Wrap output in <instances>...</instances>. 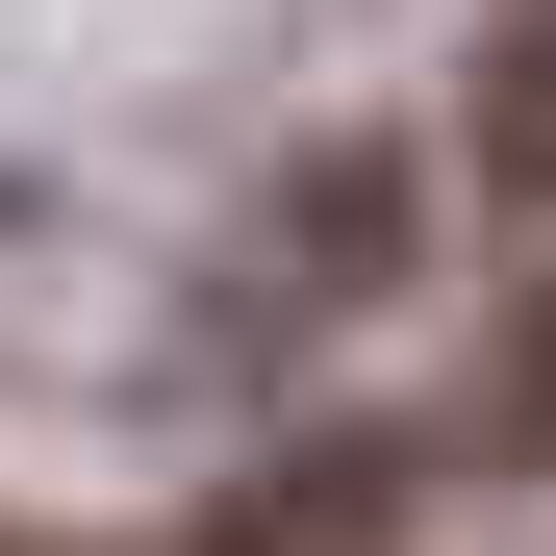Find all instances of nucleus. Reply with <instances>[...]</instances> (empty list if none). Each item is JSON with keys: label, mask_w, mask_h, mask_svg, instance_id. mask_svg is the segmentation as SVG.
Wrapping results in <instances>:
<instances>
[{"label": "nucleus", "mask_w": 556, "mask_h": 556, "mask_svg": "<svg viewBox=\"0 0 556 556\" xmlns=\"http://www.w3.org/2000/svg\"><path fill=\"white\" fill-rule=\"evenodd\" d=\"M380 506H405V455H278V481L228 531H177V556H380Z\"/></svg>", "instance_id": "1"}, {"label": "nucleus", "mask_w": 556, "mask_h": 556, "mask_svg": "<svg viewBox=\"0 0 556 556\" xmlns=\"http://www.w3.org/2000/svg\"><path fill=\"white\" fill-rule=\"evenodd\" d=\"M455 102H481V177H506V203H556V0H506Z\"/></svg>", "instance_id": "2"}, {"label": "nucleus", "mask_w": 556, "mask_h": 556, "mask_svg": "<svg viewBox=\"0 0 556 556\" xmlns=\"http://www.w3.org/2000/svg\"><path fill=\"white\" fill-rule=\"evenodd\" d=\"M455 430H481V455H556V278L506 304V354H481V405H455Z\"/></svg>", "instance_id": "3"}, {"label": "nucleus", "mask_w": 556, "mask_h": 556, "mask_svg": "<svg viewBox=\"0 0 556 556\" xmlns=\"http://www.w3.org/2000/svg\"><path fill=\"white\" fill-rule=\"evenodd\" d=\"M0 556H26V531H0Z\"/></svg>", "instance_id": "4"}]
</instances>
